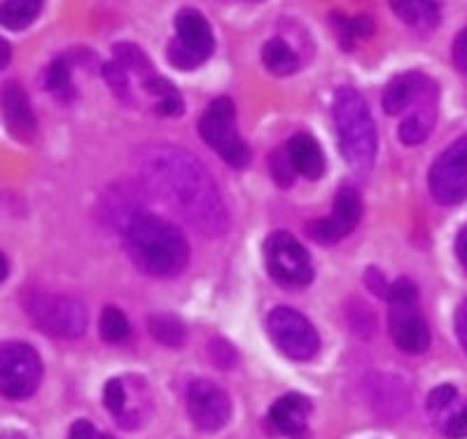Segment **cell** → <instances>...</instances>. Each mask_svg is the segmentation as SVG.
Returning <instances> with one entry per match:
<instances>
[{
    "instance_id": "cell-1",
    "label": "cell",
    "mask_w": 467,
    "mask_h": 439,
    "mask_svg": "<svg viewBox=\"0 0 467 439\" xmlns=\"http://www.w3.org/2000/svg\"><path fill=\"white\" fill-rule=\"evenodd\" d=\"M139 171L152 194L171 211L208 236L227 232L229 217L211 173L190 152L169 145H154L140 152Z\"/></svg>"
},
{
    "instance_id": "cell-2",
    "label": "cell",
    "mask_w": 467,
    "mask_h": 439,
    "mask_svg": "<svg viewBox=\"0 0 467 439\" xmlns=\"http://www.w3.org/2000/svg\"><path fill=\"white\" fill-rule=\"evenodd\" d=\"M124 241L133 265L154 278H173L190 262V244L181 229L150 213L133 217Z\"/></svg>"
},
{
    "instance_id": "cell-3",
    "label": "cell",
    "mask_w": 467,
    "mask_h": 439,
    "mask_svg": "<svg viewBox=\"0 0 467 439\" xmlns=\"http://www.w3.org/2000/svg\"><path fill=\"white\" fill-rule=\"evenodd\" d=\"M337 133H339V148L348 166L358 173L372 169L377 157V127H374L372 112L367 101L353 87H341L335 94Z\"/></svg>"
},
{
    "instance_id": "cell-4",
    "label": "cell",
    "mask_w": 467,
    "mask_h": 439,
    "mask_svg": "<svg viewBox=\"0 0 467 439\" xmlns=\"http://www.w3.org/2000/svg\"><path fill=\"white\" fill-rule=\"evenodd\" d=\"M199 133L220 157L234 169H244L250 162V150L236 131V110L227 96L215 99L203 112L199 122Z\"/></svg>"
},
{
    "instance_id": "cell-5",
    "label": "cell",
    "mask_w": 467,
    "mask_h": 439,
    "mask_svg": "<svg viewBox=\"0 0 467 439\" xmlns=\"http://www.w3.org/2000/svg\"><path fill=\"white\" fill-rule=\"evenodd\" d=\"M43 382V361L36 349L22 341L0 344V395L26 400Z\"/></svg>"
},
{
    "instance_id": "cell-6",
    "label": "cell",
    "mask_w": 467,
    "mask_h": 439,
    "mask_svg": "<svg viewBox=\"0 0 467 439\" xmlns=\"http://www.w3.org/2000/svg\"><path fill=\"white\" fill-rule=\"evenodd\" d=\"M28 316L43 332L58 339H78L87 329V308L80 299L66 295H33Z\"/></svg>"
},
{
    "instance_id": "cell-7",
    "label": "cell",
    "mask_w": 467,
    "mask_h": 439,
    "mask_svg": "<svg viewBox=\"0 0 467 439\" xmlns=\"http://www.w3.org/2000/svg\"><path fill=\"white\" fill-rule=\"evenodd\" d=\"M175 31L178 37L169 45L171 66L181 70H194L202 66L215 49L211 24L197 10H182L175 16Z\"/></svg>"
},
{
    "instance_id": "cell-8",
    "label": "cell",
    "mask_w": 467,
    "mask_h": 439,
    "mask_svg": "<svg viewBox=\"0 0 467 439\" xmlns=\"http://www.w3.org/2000/svg\"><path fill=\"white\" fill-rule=\"evenodd\" d=\"M266 269L285 287H304L314 281V267L306 248L287 232H274L265 244Z\"/></svg>"
},
{
    "instance_id": "cell-9",
    "label": "cell",
    "mask_w": 467,
    "mask_h": 439,
    "mask_svg": "<svg viewBox=\"0 0 467 439\" xmlns=\"http://www.w3.org/2000/svg\"><path fill=\"white\" fill-rule=\"evenodd\" d=\"M266 329H269V337L276 344V349L287 358H292V361H311L318 353V332L295 308H274L266 318Z\"/></svg>"
},
{
    "instance_id": "cell-10",
    "label": "cell",
    "mask_w": 467,
    "mask_h": 439,
    "mask_svg": "<svg viewBox=\"0 0 467 439\" xmlns=\"http://www.w3.org/2000/svg\"><path fill=\"white\" fill-rule=\"evenodd\" d=\"M432 196L444 206H453L467 199V136L458 138L432 164L428 175Z\"/></svg>"
},
{
    "instance_id": "cell-11",
    "label": "cell",
    "mask_w": 467,
    "mask_h": 439,
    "mask_svg": "<svg viewBox=\"0 0 467 439\" xmlns=\"http://www.w3.org/2000/svg\"><path fill=\"white\" fill-rule=\"evenodd\" d=\"M187 409H190L192 423L203 433H218L229 423V416H232V402L227 392L208 379L192 383L187 391Z\"/></svg>"
},
{
    "instance_id": "cell-12",
    "label": "cell",
    "mask_w": 467,
    "mask_h": 439,
    "mask_svg": "<svg viewBox=\"0 0 467 439\" xmlns=\"http://www.w3.org/2000/svg\"><path fill=\"white\" fill-rule=\"evenodd\" d=\"M360 215L362 204L356 187H341L335 199V211H332V215L327 220L323 217V220H314L311 225H306V232L316 244L332 246L337 241H341L346 234L356 229V225L360 223Z\"/></svg>"
},
{
    "instance_id": "cell-13",
    "label": "cell",
    "mask_w": 467,
    "mask_h": 439,
    "mask_svg": "<svg viewBox=\"0 0 467 439\" xmlns=\"http://www.w3.org/2000/svg\"><path fill=\"white\" fill-rule=\"evenodd\" d=\"M437 101H440V91L431 78L420 75L419 91H416L414 103L409 106L402 124L398 129V136L404 145L414 148L420 145L425 138L431 136L432 127L437 120Z\"/></svg>"
},
{
    "instance_id": "cell-14",
    "label": "cell",
    "mask_w": 467,
    "mask_h": 439,
    "mask_svg": "<svg viewBox=\"0 0 467 439\" xmlns=\"http://www.w3.org/2000/svg\"><path fill=\"white\" fill-rule=\"evenodd\" d=\"M308 413H311V402L306 397L299 395V392H290V395H283L281 400L271 404L266 428H269V433L283 434V437L306 439Z\"/></svg>"
},
{
    "instance_id": "cell-15",
    "label": "cell",
    "mask_w": 467,
    "mask_h": 439,
    "mask_svg": "<svg viewBox=\"0 0 467 439\" xmlns=\"http://www.w3.org/2000/svg\"><path fill=\"white\" fill-rule=\"evenodd\" d=\"M0 112L5 120V129L12 138L31 143L37 133V120L33 115V108L28 103L26 91L19 85H5L0 91Z\"/></svg>"
},
{
    "instance_id": "cell-16",
    "label": "cell",
    "mask_w": 467,
    "mask_h": 439,
    "mask_svg": "<svg viewBox=\"0 0 467 439\" xmlns=\"http://www.w3.org/2000/svg\"><path fill=\"white\" fill-rule=\"evenodd\" d=\"M388 329L395 346L409 355H419L431 346V328L414 308H393L388 316Z\"/></svg>"
},
{
    "instance_id": "cell-17",
    "label": "cell",
    "mask_w": 467,
    "mask_h": 439,
    "mask_svg": "<svg viewBox=\"0 0 467 439\" xmlns=\"http://www.w3.org/2000/svg\"><path fill=\"white\" fill-rule=\"evenodd\" d=\"M287 152H290L295 171L308 178V181H318L320 175L325 173L323 150L316 143V138H311L308 133H297L295 138H290Z\"/></svg>"
},
{
    "instance_id": "cell-18",
    "label": "cell",
    "mask_w": 467,
    "mask_h": 439,
    "mask_svg": "<svg viewBox=\"0 0 467 439\" xmlns=\"http://www.w3.org/2000/svg\"><path fill=\"white\" fill-rule=\"evenodd\" d=\"M420 73H407L402 78H395L383 91V110L388 115H402L414 103L416 91H419Z\"/></svg>"
},
{
    "instance_id": "cell-19",
    "label": "cell",
    "mask_w": 467,
    "mask_h": 439,
    "mask_svg": "<svg viewBox=\"0 0 467 439\" xmlns=\"http://www.w3.org/2000/svg\"><path fill=\"white\" fill-rule=\"evenodd\" d=\"M262 61H265L269 73L281 75V78L292 75L299 68L297 54L292 52L290 45L285 40H281V37H274V40H269L265 45V49H262Z\"/></svg>"
},
{
    "instance_id": "cell-20",
    "label": "cell",
    "mask_w": 467,
    "mask_h": 439,
    "mask_svg": "<svg viewBox=\"0 0 467 439\" xmlns=\"http://www.w3.org/2000/svg\"><path fill=\"white\" fill-rule=\"evenodd\" d=\"M148 329L152 334L154 341H160V344L171 346H182L185 344V325H182L181 318L171 316V313H154V316L148 318Z\"/></svg>"
},
{
    "instance_id": "cell-21",
    "label": "cell",
    "mask_w": 467,
    "mask_h": 439,
    "mask_svg": "<svg viewBox=\"0 0 467 439\" xmlns=\"http://www.w3.org/2000/svg\"><path fill=\"white\" fill-rule=\"evenodd\" d=\"M40 10L24 0H5L0 3V26L10 28V31H24L37 19Z\"/></svg>"
},
{
    "instance_id": "cell-22",
    "label": "cell",
    "mask_w": 467,
    "mask_h": 439,
    "mask_svg": "<svg viewBox=\"0 0 467 439\" xmlns=\"http://www.w3.org/2000/svg\"><path fill=\"white\" fill-rule=\"evenodd\" d=\"M99 332H101V339L108 344H119V341L129 339L131 325H129V318L119 308L106 307L101 313V320H99Z\"/></svg>"
},
{
    "instance_id": "cell-23",
    "label": "cell",
    "mask_w": 467,
    "mask_h": 439,
    "mask_svg": "<svg viewBox=\"0 0 467 439\" xmlns=\"http://www.w3.org/2000/svg\"><path fill=\"white\" fill-rule=\"evenodd\" d=\"M115 64L122 66L127 73H129V70H133L136 75H140V78H143V82L154 75L150 58L145 57V54L140 52L136 45H129V43L115 45Z\"/></svg>"
},
{
    "instance_id": "cell-24",
    "label": "cell",
    "mask_w": 467,
    "mask_h": 439,
    "mask_svg": "<svg viewBox=\"0 0 467 439\" xmlns=\"http://www.w3.org/2000/svg\"><path fill=\"white\" fill-rule=\"evenodd\" d=\"M390 3V7H393L395 15L402 19L404 24H411V26H416V24H435L437 22V15H432V12L425 10L423 5H420V0H388Z\"/></svg>"
},
{
    "instance_id": "cell-25",
    "label": "cell",
    "mask_w": 467,
    "mask_h": 439,
    "mask_svg": "<svg viewBox=\"0 0 467 439\" xmlns=\"http://www.w3.org/2000/svg\"><path fill=\"white\" fill-rule=\"evenodd\" d=\"M269 171H271V178L278 183L281 187H292L295 183V166H292V159L290 152H287V145L285 148H278L269 154Z\"/></svg>"
},
{
    "instance_id": "cell-26",
    "label": "cell",
    "mask_w": 467,
    "mask_h": 439,
    "mask_svg": "<svg viewBox=\"0 0 467 439\" xmlns=\"http://www.w3.org/2000/svg\"><path fill=\"white\" fill-rule=\"evenodd\" d=\"M129 395H131V391H129L127 379H112V382H108L106 391H103V402H106L108 412L117 418L122 416L127 412Z\"/></svg>"
},
{
    "instance_id": "cell-27",
    "label": "cell",
    "mask_w": 467,
    "mask_h": 439,
    "mask_svg": "<svg viewBox=\"0 0 467 439\" xmlns=\"http://www.w3.org/2000/svg\"><path fill=\"white\" fill-rule=\"evenodd\" d=\"M45 87L57 96L66 99V91H70V68L66 58H54L45 73Z\"/></svg>"
},
{
    "instance_id": "cell-28",
    "label": "cell",
    "mask_w": 467,
    "mask_h": 439,
    "mask_svg": "<svg viewBox=\"0 0 467 439\" xmlns=\"http://www.w3.org/2000/svg\"><path fill=\"white\" fill-rule=\"evenodd\" d=\"M386 299L393 308H414L419 302V290L409 278H398L393 286L388 287Z\"/></svg>"
},
{
    "instance_id": "cell-29",
    "label": "cell",
    "mask_w": 467,
    "mask_h": 439,
    "mask_svg": "<svg viewBox=\"0 0 467 439\" xmlns=\"http://www.w3.org/2000/svg\"><path fill=\"white\" fill-rule=\"evenodd\" d=\"M103 78H106V82L110 85V89L115 91L117 99L129 101V78H127V70H124L122 66L115 64V61L106 64L103 66Z\"/></svg>"
},
{
    "instance_id": "cell-30",
    "label": "cell",
    "mask_w": 467,
    "mask_h": 439,
    "mask_svg": "<svg viewBox=\"0 0 467 439\" xmlns=\"http://www.w3.org/2000/svg\"><path fill=\"white\" fill-rule=\"evenodd\" d=\"M341 22L339 26V33L341 36H346L350 40V37H372L374 33V22L369 19V16H356V19H344V16H337Z\"/></svg>"
},
{
    "instance_id": "cell-31",
    "label": "cell",
    "mask_w": 467,
    "mask_h": 439,
    "mask_svg": "<svg viewBox=\"0 0 467 439\" xmlns=\"http://www.w3.org/2000/svg\"><path fill=\"white\" fill-rule=\"evenodd\" d=\"M456 395L458 392L451 383H441V386H437L435 391L428 395V409H431V412H441V409H446L453 400H456Z\"/></svg>"
},
{
    "instance_id": "cell-32",
    "label": "cell",
    "mask_w": 467,
    "mask_h": 439,
    "mask_svg": "<svg viewBox=\"0 0 467 439\" xmlns=\"http://www.w3.org/2000/svg\"><path fill=\"white\" fill-rule=\"evenodd\" d=\"M444 433L449 439H465L467 437V407L453 413L444 425Z\"/></svg>"
},
{
    "instance_id": "cell-33",
    "label": "cell",
    "mask_w": 467,
    "mask_h": 439,
    "mask_svg": "<svg viewBox=\"0 0 467 439\" xmlns=\"http://www.w3.org/2000/svg\"><path fill=\"white\" fill-rule=\"evenodd\" d=\"M211 358H213V362H218L223 370H229V367L234 365V361H236L234 350L229 349L224 341H213V344H211Z\"/></svg>"
},
{
    "instance_id": "cell-34",
    "label": "cell",
    "mask_w": 467,
    "mask_h": 439,
    "mask_svg": "<svg viewBox=\"0 0 467 439\" xmlns=\"http://www.w3.org/2000/svg\"><path fill=\"white\" fill-rule=\"evenodd\" d=\"M453 64L456 68L467 70V28H462L453 40Z\"/></svg>"
},
{
    "instance_id": "cell-35",
    "label": "cell",
    "mask_w": 467,
    "mask_h": 439,
    "mask_svg": "<svg viewBox=\"0 0 467 439\" xmlns=\"http://www.w3.org/2000/svg\"><path fill=\"white\" fill-rule=\"evenodd\" d=\"M154 110L160 112V115H166V117L182 115V99H181V94L169 96V99H161V101H157Z\"/></svg>"
},
{
    "instance_id": "cell-36",
    "label": "cell",
    "mask_w": 467,
    "mask_h": 439,
    "mask_svg": "<svg viewBox=\"0 0 467 439\" xmlns=\"http://www.w3.org/2000/svg\"><path fill=\"white\" fill-rule=\"evenodd\" d=\"M456 334H458V341H461V346L467 353V299L458 307L456 311Z\"/></svg>"
},
{
    "instance_id": "cell-37",
    "label": "cell",
    "mask_w": 467,
    "mask_h": 439,
    "mask_svg": "<svg viewBox=\"0 0 467 439\" xmlns=\"http://www.w3.org/2000/svg\"><path fill=\"white\" fill-rule=\"evenodd\" d=\"M96 437H99V433H96L94 423H89V421H75L68 434V439H96Z\"/></svg>"
},
{
    "instance_id": "cell-38",
    "label": "cell",
    "mask_w": 467,
    "mask_h": 439,
    "mask_svg": "<svg viewBox=\"0 0 467 439\" xmlns=\"http://www.w3.org/2000/svg\"><path fill=\"white\" fill-rule=\"evenodd\" d=\"M365 283L367 287L374 292V295L379 297H388V287H386V281H383V276L379 274L377 269H369L365 274Z\"/></svg>"
},
{
    "instance_id": "cell-39",
    "label": "cell",
    "mask_w": 467,
    "mask_h": 439,
    "mask_svg": "<svg viewBox=\"0 0 467 439\" xmlns=\"http://www.w3.org/2000/svg\"><path fill=\"white\" fill-rule=\"evenodd\" d=\"M456 255H458V259H461V265L465 267V271H467V227H462L461 232H458Z\"/></svg>"
},
{
    "instance_id": "cell-40",
    "label": "cell",
    "mask_w": 467,
    "mask_h": 439,
    "mask_svg": "<svg viewBox=\"0 0 467 439\" xmlns=\"http://www.w3.org/2000/svg\"><path fill=\"white\" fill-rule=\"evenodd\" d=\"M10 58H12V47L3 40V37H0V70L10 64Z\"/></svg>"
},
{
    "instance_id": "cell-41",
    "label": "cell",
    "mask_w": 467,
    "mask_h": 439,
    "mask_svg": "<svg viewBox=\"0 0 467 439\" xmlns=\"http://www.w3.org/2000/svg\"><path fill=\"white\" fill-rule=\"evenodd\" d=\"M420 5L425 7L428 12H432V15H440V0H420Z\"/></svg>"
},
{
    "instance_id": "cell-42",
    "label": "cell",
    "mask_w": 467,
    "mask_h": 439,
    "mask_svg": "<svg viewBox=\"0 0 467 439\" xmlns=\"http://www.w3.org/2000/svg\"><path fill=\"white\" fill-rule=\"evenodd\" d=\"M7 271H10V267H7V259H5V255L0 253V281H5Z\"/></svg>"
},
{
    "instance_id": "cell-43",
    "label": "cell",
    "mask_w": 467,
    "mask_h": 439,
    "mask_svg": "<svg viewBox=\"0 0 467 439\" xmlns=\"http://www.w3.org/2000/svg\"><path fill=\"white\" fill-rule=\"evenodd\" d=\"M24 3H28V5L37 7V10H40V7H43V0H24Z\"/></svg>"
},
{
    "instance_id": "cell-44",
    "label": "cell",
    "mask_w": 467,
    "mask_h": 439,
    "mask_svg": "<svg viewBox=\"0 0 467 439\" xmlns=\"http://www.w3.org/2000/svg\"><path fill=\"white\" fill-rule=\"evenodd\" d=\"M0 439H24V437H19V434H3Z\"/></svg>"
}]
</instances>
